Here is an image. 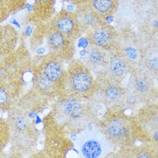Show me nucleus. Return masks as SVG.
<instances>
[{"instance_id": "9", "label": "nucleus", "mask_w": 158, "mask_h": 158, "mask_svg": "<svg viewBox=\"0 0 158 158\" xmlns=\"http://www.w3.org/2000/svg\"><path fill=\"white\" fill-rule=\"evenodd\" d=\"M10 135L6 119L0 117V154L10 143Z\"/></svg>"}, {"instance_id": "10", "label": "nucleus", "mask_w": 158, "mask_h": 158, "mask_svg": "<svg viewBox=\"0 0 158 158\" xmlns=\"http://www.w3.org/2000/svg\"><path fill=\"white\" fill-rule=\"evenodd\" d=\"M73 86L78 91H85L90 85L89 77L84 73H80L74 77L73 79Z\"/></svg>"}, {"instance_id": "7", "label": "nucleus", "mask_w": 158, "mask_h": 158, "mask_svg": "<svg viewBox=\"0 0 158 158\" xmlns=\"http://www.w3.org/2000/svg\"><path fill=\"white\" fill-rule=\"evenodd\" d=\"M93 40L97 46L104 47L111 41V32L108 28H97L93 33Z\"/></svg>"}, {"instance_id": "6", "label": "nucleus", "mask_w": 158, "mask_h": 158, "mask_svg": "<svg viewBox=\"0 0 158 158\" xmlns=\"http://www.w3.org/2000/svg\"><path fill=\"white\" fill-rule=\"evenodd\" d=\"M12 86L3 78H0V112L8 111L13 104Z\"/></svg>"}, {"instance_id": "16", "label": "nucleus", "mask_w": 158, "mask_h": 158, "mask_svg": "<svg viewBox=\"0 0 158 158\" xmlns=\"http://www.w3.org/2000/svg\"><path fill=\"white\" fill-rule=\"evenodd\" d=\"M38 82L39 86L44 90H48L52 87L53 82L44 74L39 77Z\"/></svg>"}, {"instance_id": "15", "label": "nucleus", "mask_w": 158, "mask_h": 158, "mask_svg": "<svg viewBox=\"0 0 158 158\" xmlns=\"http://www.w3.org/2000/svg\"><path fill=\"white\" fill-rule=\"evenodd\" d=\"M87 57L90 62L94 64L101 62L102 60V55L100 51L97 49L90 50L88 53Z\"/></svg>"}, {"instance_id": "17", "label": "nucleus", "mask_w": 158, "mask_h": 158, "mask_svg": "<svg viewBox=\"0 0 158 158\" xmlns=\"http://www.w3.org/2000/svg\"><path fill=\"white\" fill-rule=\"evenodd\" d=\"M148 83L146 80L143 78L137 79L135 83V88L140 93H144L148 90Z\"/></svg>"}, {"instance_id": "19", "label": "nucleus", "mask_w": 158, "mask_h": 158, "mask_svg": "<svg viewBox=\"0 0 158 158\" xmlns=\"http://www.w3.org/2000/svg\"><path fill=\"white\" fill-rule=\"evenodd\" d=\"M150 64L151 67L155 70H158V58L156 56H154L152 59H151L150 60Z\"/></svg>"}, {"instance_id": "12", "label": "nucleus", "mask_w": 158, "mask_h": 158, "mask_svg": "<svg viewBox=\"0 0 158 158\" xmlns=\"http://www.w3.org/2000/svg\"><path fill=\"white\" fill-rule=\"evenodd\" d=\"M110 69L115 75H123L127 70V64L125 60L118 56L114 57L110 60Z\"/></svg>"}, {"instance_id": "11", "label": "nucleus", "mask_w": 158, "mask_h": 158, "mask_svg": "<svg viewBox=\"0 0 158 158\" xmlns=\"http://www.w3.org/2000/svg\"><path fill=\"white\" fill-rule=\"evenodd\" d=\"M63 110L67 115L71 117L78 116L82 111V105L77 100H68L63 105Z\"/></svg>"}, {"instance_id": "1", "label": "nucleus", "mask_w": 158, "mask_h": 158, "mask_svg": "<svg viewBox=\"0 0 158 158\" xmlns=\"http://www.w3.org/2000/svg\"><path fill=\"white\" fill-rule=\"evenodd\" d=\"M79 144L81 151L86 158L100 157L105 154L108 148L106 138L99 133H86L81 137Z\"/></svg>"}, {"instance_id": "18", "label": "nucleus", "mask_w": 158, "mask_h": 158, "mask_svg": "<svg viewBox=\"0 0 158 158\" xmlns=\"http://www.w3.org/2000/svg\"><path fill=\"white\" fill-rule=\"evenodd\" d=\"M118 94V89L114 86H110L108 87L106 91V96L109 100H114Z\"/></svg>"}, {"instance_id": "5", "label": "nucleus", "mask_w": 158, "mask_h": 158, "mask_svg": "<svg viewBox=\"0 0 158 158\" xmlns=\"http://www.w3.org/2000/svg\"><path fill=\"white\" fill-rule=\"evenodd\" d=\"M87 2L102 19H106L115 14L119 0H89Z\"/></svg>"}, {"instance_id": "13", "label": "nucleus", "mask_w": 158, "mask_h": 158, "mask_svg": "<svg viewBox=\"0 0 158 158\" xmlns=\"http://www.w3.org/2000/svg\"><path fill=\"white\" fill-rule=\"evenodd\" d=\"M48 43L54 50H60L64 46L65 39L62 33L59 31H54L48 36Z\"/></svg>"}, {"instance_id": "4", "label": "nucleus", "mask_w": 158, "mask_h": 158, "mask_svg": "<svg viewBox=\"0 0 158 158\" xmlns=\"http://www.w3.org/2000/svg\"><path fill=\"white\" fill-rule=\"evenodd\" d=\"M79 22L75 13L63 12L56 18L55 27L57 31L63 35H69L73 32Z\"/></svg>"}, {"instance_id": "2", "label": "nucleus", "mask_w": 158, "mask_h": 158, "mask_svg": "<svg viewBox=\"0 0 158 158\" xmlns=\"http://www.w3.org/2000/svg\"><path fill=\"white\" fill-rule=\"evenodd\" d=\"M75 13L79 25L86 27H94L102 21V18L87 2L78 5Z\"/></svg>"}, {"instance_id": "14", "label": "nucleus", "mask_w": 158, "mask_h": 158, "mask_svg": "<svg viewBox=\"0 0 158 158\" xmlns=\"http://www.w3.org/2000/svg\"><path fill=\"white\" fill-rule=\"evenodd\" d=\"M108 132L113 138H120L124 132V124L123 121L121 120L113 121L109 126Z\"/></svg>"}, {"instance_id": "3", "label": "nucleus", "mask_w": 158, "mask_h": 158, "mask_svg": "<svg viewBox=\"0 0 158 158\" xmlns=\"http://www.w3.org/2000/svg\"><path fill=\"white\" fill-rule=\"evenodd\" d=\"M114 15L117 21L123 24H131L137 20V8L135 0H119Z\"/></svg>"}, {"instance_id": "20", "label": "nucleus", "mask_w": 158, "mask_h": 158, "mask_svg": "<svg viewBox=\"0 0 158 158\" xmlns=\"http://www.w3.org/2000/svg\"><path fill=\"white\" fill-rule=\"evenodd\" d=\"M40 1H41L42 2H47L48 0H39Z\"/></svg>"}, {"instance_id": "8", "label": "nucleus", "mask_w": 158, "mask_h": 158, "mask_svg": "<svg viewBox=\"0 0 158 158\" xmlns=\"http://www.w3.org/2000/svg\"><path fill=\"white\" fill-rule=\"evenodd\" d=\"M62 74V69L59 63L52 61L48 63L44 68V75L52 82L60 79Z\"/></svg>"}]
</instances>
